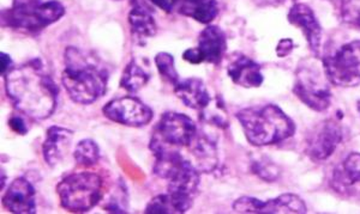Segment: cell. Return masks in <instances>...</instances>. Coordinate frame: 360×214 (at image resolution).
Listing matches in <instances>:
<instances>
[{
    "label": "cell",
    "mask_w": 360,
    "mask_h": 214,
    "mask_svg": "<svg viewBox=\"0 0 360 214\" xmlns=\"http://www.w3.org/2000/svg\"><path fill=\"white\" fill-rule=\"evenodd\" d=\"M248 142L254 146H268L285 142L295 133V123L276 105H257L237 114Z\"/></svg>",
    "instance_id": "obj_3"
},
{
    "label": "cell",
    "mask_w": 360,
    "mask_h": 214,
    "mask_svg": "<svg viewBox=\"0 0 360 214\" xmlns=\"http://www.w3.org/2000/svg\"><path fill=\"white\" fill-rule=\"evenodd\" d=\"M103 208L110 213H127V192L124 183H119Z\"/></svg>",
    "instance_id": "obj_27"
},
{
    "label": "cell",
    "mask_w": 360,
    "mask_h": 214,
    "mask_svg": "<svg viewBox=\"0 0 360 214\" xmlns=\"http://www.w3.org/2000/svg\"><path fill=\"white\" fill-rule=\"evenodd\" d=\"M197 48L202 53L205 62L219 65L224 60L227 49L225 32L217 25H207L198 35Z\"/></svg>",
    "instance_id": "obj_17"
},
{
    "label": "cell",
    "mask_w": 360,
    "mask_h": 214,
    "mask_svg": "<svg viewBox=\"0 0 360 214\" xmlns=\"http://www.w3.org/2000/svg\"><path fill=\"white\" fill-rule=\"evenodd\" d=\"M174 93L186 107L198 112L207 108L212 102L207 86L198 78H188L178 81L174 85Z\"/></svg>",
    "instance_id": "obj_18"
},
{
    "label": "cell",
    "mask_w": 360,
    "mask_h": 214,
    "mask_svg": "<svg viewBox=\"0 0 360 214\" xmlns=\"http://www.w3.org/2000/svg\"><path fill=\"white\" fill-rule=\"evenodd\" d=\"M5 90L20 113L34 120H47L57 108L59 90L40 59L8 71Z\"/></svg>",
    "instance_id": "obj_1"
},
{
    "label": "cell",
    "mask_w": 360,
    "mask_h": 214,
    "mask_svg": "<svg viewBox=\"0 0 360 214\" xmlns=\"http://www.w3.org/2000/svg\"><path fill=\"white\" fill-rule=\"evenodd\" d=\"M252 171L264 181L274 182L280 176V170L269 159H262L252 163Z\"/></svg>",
    "instance_id": "obj_30"
},
{
    "label": "cell",
    "mask_w": 360,
    "mask_h": 214,
    "mask_svg": "<svg viewBox=\"0 0 360 214\" xmlns=\"http://www.w3.org/2000/svg\"><path fill=\"white\" fill-rule=\"evenodd\" d=\"M129 25L131 28L134 36L139 40H146L149 37L155 36L158 25L153 16L152 10L146 5L135 0L132 10L129 13Z\"/></svg>",
    "instance_id": "obj_21"
},
{
    "label": "cell",
    "mask_w": 360,
    "mask_h": 214,
    "mask_svg": "<svg viewBox=\"0 0 360 214\" xmlns=\"http://www.w3.org/2000/svg\"><path fill=\"white\" fill-rule=\"evenodd\" d=\"M191 149L197 169L201 173H213L219 163L217 142L208 134L202 133L198 131L193 144L188 146Z\"/></svg>",
    "instance_id": "obj_19"
},
{
    "label": "cell",
    "mask_w": 360,
    "mask_h": 214,
    "mask_svg": "<svg viewBox=\"0 0 360 214\" xmlns=\"http://www.w3.org/2000/svg\"><path fill=\"white\" fill-rule=\"evenodd\" d=\"M74 139V131L59 126H52L47 130L46 139L42 144V154L46 163L51 168L57 166L64 161L69 152L70 146Z\"/></svg>",
    "instance_id": "obj_16"
},
{
    "label": "cell",
    "mask_w": 360,
    "mask_h": 214,
    "mask_svg": "<svg viewBox=\"0 0 360 214\" xmlns=\"http://www.w3.org/2000/svg\"><path fill=\"white\" fill-rule=\"evenodd\" d=\"M233 210L237 213H307V205L298 195L295 194L280 195L266 201L251 196H242L234 201Z\"/></svg>",
    "instance_id": "obj_11"
},
{
    "label": "cell",
    "mask_w": 360,
    "mask_h": 214,
    "mask_svg": "<svg viewBox=\"0 0 360 214\" xmlns=\"http://www.w3.org/2000/svg\"><path fill=\"white\" fill-rule=\"evenodd\" d=\"M167 193L171 196L176 213H185L193 207L201 183V171L193 163L185 161L172 178L168 180Z\"/></svg>",
    "instance_id": "obj_9"
},
{
    "label": "cell",
    "mask_w": 360,
    "mask_h": 214,
    "mask_svg": "<svg viewBox=\"0 0 360 214\" xmlns=\"http://www.w3.org/2000/svg\"><path fill=\"white\" fill-rule=\"evenodd\" d=\"M62 81L66 93L78 105H91L103 98L108 84V69L93 53L70 46L64 53Z\"/></svg>",
    "instance_id": "obj_2"
},
{
    "label": "cell",
    "mask_w": 360,
    "mask_h": 214,
    "mask_svg": "<svg viewBox=\"0 0 360 214\" xmlns=\"http://www.w3.org/2000/svg\"><path fill=\"white\" fill-rule=\"evenodd\" d=\"M293 47H295V44H293V41H292L291 39H283V40H280L278 47H276V54H278V57H286V55H288V54L293 51Z\"/></svg>",
    "instance_id": "obj_33"
},
{
    "label": "cell",
    "mask_w": 360,
    "mask_h": 214,
    "mask_svg": "<svg viewBox=\"0 0 360 214\" xmlns=\"http://www.w3.org/2000/svg\"><path fill=\"white\" fill-rule=\"evenodd\" d=\"M150 81V74L144 71L142 66L137 64V61L131 60L124 69L123 76L120 79V86L129 93H135Z\"/></svg>",
    "instance_id": "obj_23"
},
{
    "label": "cell",
    "mask_w": 360,
    "mask_h": 214,
    "mask_svg": "<svg viewBox=\"0 0 360 214\" xmlns=\"http://www.w3.org/2000/svg\"><path fill=\"white\" fill-rule=\"evenodd\" d=\"M150 1L158 8L164 10L165 13H172L173 10L176 8L179 0H150Z\"/></svg>",
    "instance_id": "obj_34"
},
{
    "label": "cell",
    "mask_w": 360,
    "mask_h": 214,
    "mask_svg": "<svg viewBox=\"0 0 360 214\" xmlns=\"http://www.w3.org/2000/svg\"><path fill=\"white\" fill-rule=\"evenodd\" d=\"M324 69L332 85L356 88L360 85V40L348 42L324 58Z\"/></svg>",
    "instance_id": "obj_7"
},
{
    "label": "cell",
    "mask_w": 360,
    "mask_h": 214,
    "mask_svg": "<svg viewBox=\"0 0 360 214\" xmlns=\"http://www.w3.org/2000/svg\"><path fill=\"white\" fill-rule=\"evenodd\" d=\"M146 213L149 214H171L176 213L171 196L167 194H160L149 201L146 207Z\"/></svg>",
    "instance_id": "obj_28"
},
{
    "label": "cell",
    "mask_w": 360,
    "mask_h": 214,
    "mask_svg": "<svg viewBox=\"0 0 360 214\" xmlns=\"http://www.w3.org/2000/svg\"><path fill=\"white\" fill-rule=\"evenodd\" d=\"M342 142V128L339 122L329 119L321 122L307 135V154L316 162L326 161Z\"/></svg>",
    "instance_id": "obj_12"
},
{
    "label": "cell",
    "mask_w": 360,
    "mask_h": 214,
    "mask_svg": "<svg viewBox=\"0 0 360 214\" xmlns=\"http://www.w3.org/2000/svg\"><path fill=\"white\" fill-rule=\"evenodd\" d=\"M103 113L111 121L136 128L148 125L154 116L153 110L134 96L112 100L103 107Z\"/></svg>",
    "instance_id": "obj_10"
},
{
    "label": "cell",
    "mask_w": 360,
    "mask_h": 214,
    "mask_svg": "<svg viewBox=\"0 0 360 214\" xmlns=\"http://www.w3.org/2000/svg\"><path fill=\"white\" fill-rule=\"evenodd\" d=\"M356 108H358V112H359L360 114V101L358 102V105H356Z\"/></svg>",
    "instance_id": "obj_36"
},
{
    "label": "cell",
    "mask_w": 360,
    "mask_h": 214,
    "mask_svg": "<svg viewBox=\"0 0 360 214\" xmlns=\"http://www.w3.org/2000/svg\"><path fill=\"white\" fill-rule=\"evenodd\" d=\"M5 208L16 214H33L37 212L35 188L25 178H18L8 186L3 196Z\"/></svg>",
    "instance_id": "obj_14"
},
{
    "label": "cell",
    "mask_w": 360,
    "mask_h": 214,
    "mask_svg": "<svg viewBox=\"0 0 360 214\" xmlns=\"http://www.w3.org/2000/svg\"><path fill=\"white\" fill-rule=\"evenodd\" d=\"M197 133L196 122L191 117L185 114L167 112L158 122L150 144L179 149L191 145Z\"/></svg>",
    "instance_id": "obj_8"
},
{
    "label": "cell",
    "mask_w": 360,
    "mask_h": 214,
    "mask_svg": "<svg viewBox=\"0 0 360 214\" xmlns=\"http://www.w3.org/2000/svg\"><path fill=\"white\" fill-rule=\"evenodd\" d=\"M57 194L65 210L84 213L101 200L103 180L88 171L70 174L58 183Z\"/></svg>",
    "instance_id": "obj_6"
},
{
    "label": "cell",
    "mask_w": 360,
    "mask_h": 214,
    "mask_svg": "<svg viewBox=\"0 0 360 214\" xmlns=\"http://www.w3.org/2000/svg\"><path fill=\"white\" fill-rule=\"evenodd\" d=\"M340 15L344 23L360 30V0H340Z\"/></svg>",
    "instance_id": "obj_26"
},
{
    "label": "cell",
    "mask_w": 360,
    "mask_h": 214,
    "mask_svg": "<svg viewBox=\"0 0 360 214\" xmlns=\"http://www.w3.org/2000/svg\"><path fill=\"white\" fill-rule=\"evenodd\" d=\"M0 61H1V76L5 77L8 71L11 69L10 67L13 65V59L6 53L1 52L0 53Z\"/></svg>",
    "instance_id": "obj_35"
},
{
    "label": "cell",
    "mask_w": 360,
    "mask_h": 214,
    "mask_svg": "<svg viewBox=\"0 0 360 214\" xmlns=\"http://www.w3.org/2000/svg\"><path fill=\"white\" fill-rule=\"evenodd\" d=\"M155 65L158 67L160 76L169 84L174 86L180 81L172 54L166 52L158 53L155 55Z\"/></svg>",
    "instance_id": "obj_25"
},
{
    "label": "cell",
    "mask_w": 360,
    "mask_h": 214,
    "mask_svg": "<svg viewBox=\"0 0 360 214\" xmlns=\"http://www.w3.org/2000/svg\"><path fill=\"white\" fill-rule=\"evenodd\" d=\"M183 59L190 62V64H193V65H198V64L205 62L203 55H202V53L200 52V49L197 48V47L186 49V51L183 53Z\"/></svg>",
    "instance_id": "obj_31"
},
{
    "label": "cell",
    "mask_w": 360,
    "mask_h": 214,
    "mask_svg": "<svg viewBox=\"0 0 360 214\" xmlns=\"http://www.w3.org/2000/svg\"><path fill=\"white\" fill-rule=\"evenodd\" d=\"M8 126L11 127V130H13V132L21 134V135H25V134L28 133V127H27L25 120H23L21 116L13 115V116L10 117Z\"/></svg>",
    "instance_id": "obj_32"
},
{
    "label": "cell",
    "mask_w": 360,
    "mask_h": 214,
    "mask_svg": "<svg viewBox=\"0 0 360 214\" xmlns=\"http://www.w3.org/2000/svg\"><path fill=\"white\" fill-rule=\"evenodd\" d=\"M333 185L338 192H352L360 186V154L353 152L345 158L334 171Z\"/></svg>",
    "instance_id": "obj_20"
},
{
    "label": "cell",
    "mask_w": 360,
    "mask_h": 214,
    "mask_svg": "<svg viewBox=\"0 0 360 214\" xmlns=\"http://www.w3.org/2000/svg\"><path fill=\"white\" fill-rule=\"evenodd\" d=\"M213 105L214 108H210V105H209L207 108L200 112L202 121L225 128L227 127V116L222 112V105L217 101Z\"/></svg>",
    "instance_id": "obj_29"
},
{
    "label": "cell",
    "mask_w": 360,
    "mask_h": 214,
    "mask_svg": "<svg viewBox=\"0 0 360 214\" xmlns=\"http://www.w3.org/2000/svg\"><path fill=\"white\" fill-rule=\"evenodd\" d=\"M261 69L256 61L239 53L234 54L227 66V73L234 84L248 89L262 85L264 77Z\"/></svg>",
    "instance_id": "obj_15"
},
{
    "label": "cell",
    "mask_w": 360,
    "mask_h": 214,
    "mask_svg": "<svg viewBox=\"0 0 360 214\" xmlns=\"http://www.w3.org/2000/svg\"><path fill=\"white\" fill-rule=\"evenodd\" d=\"M75 161L78 166H94L100 161V149L98 144L91 139H84L78 142L74 151Z\"/></svg>",
    "instance_id": "obj_24"
},
{
    "label": "cell",
    "mask_w": 360,
    "mask_h": 214,
    "mask_svg": "<svg viewBox=\"0 0 360 214\" xmlns=\"http://www.w3.org/2000/svg\"><path fill=\"white\" fill-rule=\"evenodd\" d=\"M178 13L190 17L202 25H209L219 15L217 0H179Z\"/></svg>",
    "instance_id": "obj_22"
},
{
    "label": "cell",
    "mask_w": 360,
    "mask_h": 214,
    "mask_svg": "<svg viewBox=\"0 0 360 214\" xmlns=\"http://www.w3.org/2000/svg\"><path fill=\"white\" fill-rule=\"evenodd\" d=\"M287 18L291 25L303 32L311 52L319 57L322 42V27L312 8L303 3H297L292 6Z\"/></svg>",
    "instance_id": "obj_13"
},
{
    "label": "cell",
    "mask_w": 360,
    "mask_h": 214,
    "mask_svg": "<svg viewBox=\"0 0 360 214\" xmlns=\"http://www.w3.org/2000/svg\"><path fill=\"white\" fill-rule=\"evenodd\" d=\"M332 83L322 61H303L295 71L293 93L315 112H326L332 105Z\"/></svg>",
    "instance_id": "obj_5"
},
{
    "label": "cell",
    "mask_w": 360,
    "mask_h": 214,
    "mask_svg": "<svg viewBox=\"0 0 360 214\" xmlns=\"http://www.w3.org/2000/svg\"><path fill=\"white\" fill-rule=\"evenodd\" d=\"M65 6L58 0H13L11 8L3 10V27L37 34L60 20Z\"/></svg>",
    "instance_id": "obj_4"
}]
</instances>
